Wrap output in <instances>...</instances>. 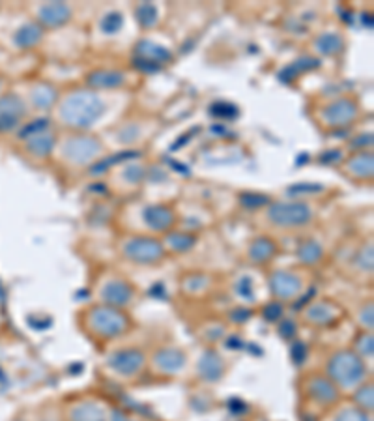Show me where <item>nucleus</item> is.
Returning <instances> with one entry per match:
<instances>
[{"mask_svg": "<svg viewBox=\"0 0 374 421\" xmlns=\"http://www.w3.org/2000/svg\"><path fill=\"white\" fill-rule=\"evenodd\" d=\"M105 113V101L96 90H73L57 103V118L64 128L86 131Z\"/></svg>", "mask_w": 374, "mask_h": 421, "instance_id": "f257e3e1", "label": "nucleus"}, {"mask_svg": "<svg viewBox=\"0 0 374 421\" xmlns=\"http://www.w3.org/2000/svg\"><path fill=\"white\" fill-rule=\"evenodd\" d=\"M327 378L339 390H356L367 380L363 358L353 350H339L327 359Z\"/></svg>", "mask_w": 374, "mask_h": 421, "instance_id": "f03ea898", "label": "nucleus"}, {"mask_svg": "<svg viewBox=\"0 0 374 421\" xmlns=\"http://www.w3.org/2000/svg\"><path fill=\"white\" fill-rule=\"evenodd\" d=\"M84 322L92 335H96L101 341H109L124 335L130 327V320L125 317L122 309L110 305H94L84 313Z\"/></svg>", "mask_w": 374, "mask_h": 421, "instance_id": "7ed1b4c3", "label": "nucleus"}, {"mask_svg": "<svg viewBox=\"0 0 374 421\" xmlns=\"http://www.w3.org/2000/svg\"><path fill=\"white\" fill-rule=\"evenodd\" d=\"M57 152L66 165L84 167L99 157V154L103 152V146L96 137L86 135V133H73L60 139Z\"/></svg>", "mask_w": 374, "mask_h": 421, "instance_id": "20e7f679", "label": "nucleus"}, {"mask_svg": "<svg viewBox=\"0 0 374 421\" xmlns=\"http://www.w3.org/2000/svg\"><path fill=\"white\" fill-rule=\"evenodd\" d=\"M266 218L279 229H300L312 221V210L305 203H277L266 210Z\"/></svg>", "mask_w": 374, "mask_h": 421, "instance_id": "39448f33", "label": "nucleus"}, {"mask_svg": "<svg viewBox=\"0 0 374 421\" xmlns=\"http://www.w3.org/2000/svg\"><path fill=\"white\" fill-rule=\"evenodd\" d=\"M122 253L135 264H156L165 257V245L150 236H133L122 245Z\"/></svg>", "mask_w": 374, "mask_h": 421, "instance_id": "423d86ee", "label": "nucleus"}, {"mask_svg": "<svg viewBox=\"0 0 374 421\" xmlns=\"http://www.w3.org/2000/svg\"><path fill=\"white\" fill-rule=\"evenodd\" d=\"M358 115L359 107L352 98H339L324 105L320 118L324 120L322 124L326 128L339 130V128H346V125L353 124Z\"/></svg>", "mask_w": 374, "mask_h": 421, "instance_id": "0eeeda50", "label": "nucleus"}, {"mask_svg": "<svg viewBox=\"0 0 374 421\" xmlns=\"http://www.w3.org/2000/svg\"><path fill=\"white\" fill-rule=\"evenodd\" d=\"M146 356L137 349H124L115 352L109 358V367L115 371L116 374L130 378L140 373V369L144 367Z\"/></svg>", "mask_w": 374, "mask_h": 421, "instance_id": "6e6552de", "label": "nucleus"}, {"mask_svg": "<svg viewBox=\"0 0 374 421\" xmlns=\"http://www.w3.org/2000/svg\"><path fill=\"white\" fill-rule=\"evenodd\" d=\"M270 288L277 300H294L303 291V281L294 271L279 270L270 277Z\"/></svg>", "mask_w": 374, "mask_h": 421, "instance_id": "1a4fd4ad", "label": "nucleus"}, {"mask_svg": "<svg viewBox=\"0 0 374 421\" xmlns=\"http://www.w3.org/2000/svg\"><path fill=\"white\" fill-rule=\"evenodd\" d=\"M305 391L307 395L311 397L314 403L318 405L327 406L333 405V403H337L339 400V388L333 384L332 380L327 378V376H322V374H312L309 376L305 382Z\"/></svg>", "mask_w": 374, "mask_h": 421, "instance_id": "9d476101", "label": "nucleus"}, {"mask_svg": "<svg viewBox=\"0 0 374 421\" xmlns=\"http://www.w3.org/2000/svg\"><path fill=\"white\" fill-rule=\"evenodd\" d=\"M101 298H103L105 305L116 307V309H122V307L130 305L135 298V291L133 286L124 279H110L107 281L101 288Z\"/></svg>", "mask_w": 374, "mask_h": 421, "instance_id": "9b49d317", "label": "nucleus"}, {"mask_svg": "<svg viewBox=\"0 0 374 421\" xmlns=\"http://www.w3.org/2000/svg\"><path fill=\"white\" fill-rule=\"evenodd\" d=\"M25 115V103H23V99L19 96L10 94V96H2L0 98V130L16 128V125L21 124Z\"/></svg>", "mask_w": 374, "mask_h": 421, "instance_id": "f8f14e48", "label": "nucleus"}, {"mask_svg": "<svg viewBox=\"0 0 374 421\" xmlns=\"http://www.w3.org/2000/svg\"><path fill=\"white\" fill-rule=\"evenodd\" d=\"M344 171L353 180H370L373 178V154L370 150H359L344 163Z\"/></svg>", "mask_w": 374, "mask_h": 421, "instance_id": "ddd939ff", "label": "nucleus"}, {"mask_svg": "<svg viewBox=\"0 0 374 421\" xmlns=\"http://www.w3.org/2000/svg\"><path fill=\"white\" fill-rule=\"evenodd\" d=\"M69 421H107V410L96 400H81L69 408Z\"/></svg>", "mask_w": 374, "mask_h": 421, "instance_id": "4468645a", "label": "nucleus"}, {"mask_svg": "<svg viewBox=\"0 0 374 421\" xmlns=\"http://www.w3.org/2000/svg\"><path fill=\"white\" fill-rule=\"evenodd\" d=\"M186 354L178 349H162L154 354V365L162 373H178L186 365Z\"/></svg>", "mask_w": 374, "mask_h": 421, "instance_id": "2eb2a0df", "label": "nucleus"}, {"mask_svg": "<svg viewBox=\"0 0 374 421\" xmlns=\"http://www.w3.org/2000/svg\"><path fill=\"white\" fill-rule=\"evenodd\" d=\"M144 221L152 230L166 232L174 225V212L169 206H148L144 210Z\"/></svg>", "mask_w": 374, "mask_h": 421, "instance_id": "dca6fc26", "label": "nucleus"}, {"mask_svg": "<svg viewBox=\"0 0 374 421\" xmlns=\"http://www.w3.org/2000/svg\"><path fill=\"white\" fill-rule=\"evenodd\" d=\"M305 318L314 326H327L339 318V309L327 302L312 303L305 311Z\"/></svg>", "mask_w": 374, "mask_h": 421, "instance_id": "f3484780", "label": "nucleus"}, {"mask_svg": "<svg viewBox=\"0 0 374 421\" xmlns=\"http://www.w3.org/2000/svg\"><path fill=\"white\" fill-rule=\"evenodd\" d=\"M40 19L42 23L49 26H60L66 21H69V16H72V10H69L66 4H60V2H52V4H45L40 10Z\"/></svg>", "mask_w": 374, "mask_h": 421, "instance_id": "a211bd4d", "label": "nucleus"}, {"mask_svg": "<svg viewBox=\"0 0 374 421\" xmlns=\"http://www.w3.org/2000/svg\"><path fill=\"white\" fill-rule=\"evenodd\" d=\"M198 371L203 374V378L210 380V382H215V380L221 378L225 367H223V359L219 358L215 352H206L200 358V364H198Z\"/></svg>", "mask_w": 374, "mask_h": 421, "instance_id": "6ab92c4d", "label": "nucleus"}, {"mask_svg": "<svg viewBox=\"0 0 374 421\" xmlns=\"http://www.w3.org/2000/svg\"><path fill=\"white\" fill-rule=\"evenodd\" d=\"M277 251V245L270 238H256L249 247V259L255 264H264L268 260L273 259Z\"/></svg>", "mask_w": 374, "mask_h": 421, "instance_id": "aec40b11", "label": "nucleus"}, {"mask_svg": "<svg viewBox=\"0 0 374 421\" xmlns=\"http://www.w3.org/2000/svg\"><path fill=\"white\" fill-rule=\"evenodd\" d=\"M32 103L36 105V109H51L57 105V90L47 84H38L32 92Z\"/></svg>", "mask_w": 374, "mask_h": 421, "instance_id": "412c9836", "label": "nucleus"}, {"mask_svg": "<svg viewBox=\"0 0 374 421\" xmlns=\"http://www.w3.org/2000/svg\"><path fill=\"white\" fill-rule=\"evenodd\" d=\"M322 247L317 244V242H312V240H309V242H305V244L300 247V251H298V257H300V260H302L303 264H317L318 260L322 259Z\"/></svg>", "mask_w": 374, "mask_h": 421, "instance_id": "4be33fe9", "label": "nucleus"}, {"mask_svg": "<svg viewBox=\"0 0 374 421\" xmlns=\"http://www.w3.org/2000/svg\"><path fill=\"white\" fill-rule=\"evenodd\" d=\"M353 400H356V406H358V408H361V410H365V412L373 410V406H374L373 384H361L359 388H356Z\"/></svg>", "mask_w": 374, "mask_h": 421, "instance_id": "5701e85b", "label": "nucleus"}, {"mask_svg": "<svg viewBox=\"0 0 374 421\" xmlns=\"http://www.w3.org/2000/svg\"><path fill=\"white\" fill-rule=\"evenodd\" d=\"M40 38H42V28H40V26L26 25L25 28H21L19 34H17V43L21 47H32L40 42Z\"/></svg>", "mask_w": 374, "mask_h": 421, "instance_id": "b1692460", "label": "nucleus"}, {"mask_svg": "<svg viewBox=\"0 0 374 421\" xmlns=\"http://www.w3.org/2000/svg\"><path fill=\"white\" fill-rule=\"evenodd\" d=\"M96 86L98 89H116L120 84L124 83L122 73L118 72H99L96 73Z\"/></svg>", "mask_w": 374, "mask_h": 421, "instance_id": "393cba45", "label": "nucleus"}, {"mask_svg": "<svg viewBox=\"0 0 374 421\" xmlns=\"http://www.w3.org/2000/svg\"><path fill=\"white\" fill-rule=\"evenodd\" d=\"M335 421H373V417L358 406H350V408H343L339 412Z\"/></svg>", "mask_w": 374, "mask_h": 421, "instance_id": "a878e982", "label": "nucleus"}, {"mask_svg": "<svg viewBox=\"0 0 374 421\" xmlns=\"http://www.w3.org/2000/svg\"><path fill=\"white\" fill-rule=\"evenodd\" d=\"M353 352L358 356H373V333L363 332L356 341V350Z\"/></svg>", "mask_w": 374, "mask_h": 421, "instance_id": "bb28decb", "label": "nucleus"}, {"mask_svg": "<svg viewBox=\"0 0 374 421\" xmlns=\"http://www.w3.org/2000/svg\"><path fill=\"white\" fill-rule=\"evenodd\" d=\"M169 242H171L172 249L178 251H183L193 245V238L186 236V234H172V236H169Z\"/></svg>", "mask_w": 374, "mask_h": 421, "instance_id": "cd10ccee", "label": "nucleus"}, {"mask_svg": "<svg viewBox=\"0 0 374 421\" xmlns=\"http://www.w3.org/2000/svg\"><path fill=\"white\" fill-rule=\"evenodd\" d=\"M320 51L324 52H335L339 49V45H341V38L335 36V34H326V36L320 38Z\"/></svg>", "mask_w": 374, "mask_h": 421, "instance_id": "c85d7f7f", "label": "nucleus"}, {"mask_svg": "<svg viewBox=\"0 0 374 421\" xmlns=\"http://www.w3.org/2000/svg\"><path fill=\"white\" fill-rule=\"evenodd\" d=\"M361 324H363L365 332L373 330V303L363 307V311H361Z\"/></svg>", "mask_w": 374, "mask_h": 421, "instance_id": "c756f323", "label": "nucleus"}, {"mask_svg": "<svg viewBox=\"0 0 374 421\" xmlns=\"http://www.w3.org/2000/svg\"><path fill=\"white\" fill-rule=\"evenodd\" d=\"M110 421H135V420H131V417L124 416V414H120V412H115L113 417H110Z\"/></svg>", "mask_w": 374, "mask_h": 421, "instance_id": "7c9ffc66", "label": "nucleus"}]
</instances>
